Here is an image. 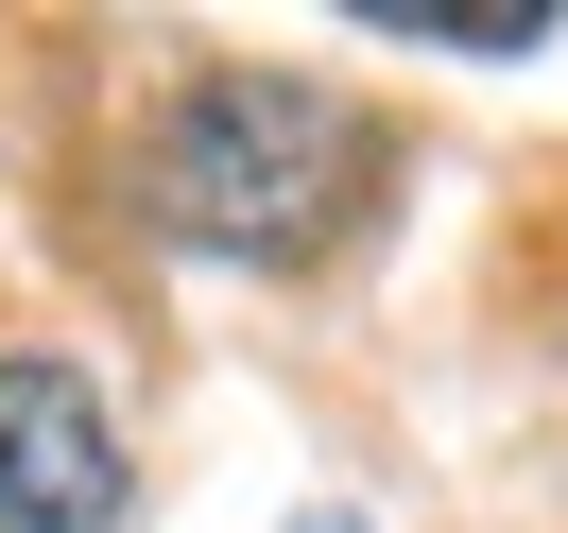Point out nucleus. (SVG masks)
Listing matches in <instances>:
<instances>
[{
  "instance_id": "nucleus-1",
  "label": "nucleus",
  "mask_w": 568,
  "mask_h": 533,
  "mask_svg": "<svg viewBox=\"0 0 568 533\" xmlns=\"http://www.w3.org/2000/svg\"><path fill=\"white\" fill-rule=\"evenodd\" d=\"M362 173H379V139L311 70H190L139 139V207L190 258H327L362 224Z\"/></svg>"
},
{
  "instance_id": "nucleus-2",
  "label": "nucleus",
  "mask_w": 568,
  "mask_h": 533,
  "mask_svg": "<svg viewBox=\"0 0 568 533\" xmlns=\"http://www.w3.org/2000/svg\"><path fill=\"white\" fill-rule=\"evenodd\" d=\"M0 533H121V413L70 361H0Z\"/></svg>"
},
{
  "instance_id": "nucleus-3",
  "label": "nucleus",
  "mask_w": 568,
  "mask_h": 533,
  "mask_svg": "<svg viewBox=\"0 0 568 533\" xmlns=\"http://www.w3.org/2000/svg\"><path fill=\"white\" fill-rule=\"evenodd\" d=\"M311 533H362V516H311Z\"/></svg>"
}]
</instances>
